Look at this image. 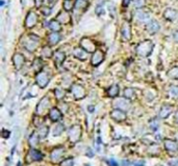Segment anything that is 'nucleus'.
I'll return each instance as SVG.
<instances>
[{"label":"nucleus","instance_id":"1","mask_svg":"<svg viewBox=\"0 0 178 166\" xmlns=\"http://www.w3.org/2000/svg\"><path fill=\"white\" fill-rule=\"evenodd\" d=\"M40 45V38L39 37L34 34H28L25 37L24 42H23V46L29 52H34L37 50V48Z\"/></svg>","mask_w":178,"mask_h":166},{"label":"nucleus","instance_id":"2","mask_svg":"<svg viewBox=\"0 0 178 166\" xmlns=\"http://www.w3.org/2000/svg\"><path fill=\"white\" fill-rule=\"evenodd\" d=\"M154 45L152 41H144L138 45L137 47V53L142 57H148L151 54L152 50H153Z\"/></svg>","mask_w":178,"mask_h":166},{"label":"nucleus","instance_id":"3","mask_svg":"<svg viewBox=\"0 0 178 166\" xmlns=\"http://www.w3.org/2000/svg\"><path fill=\"white\" fill-rule=\"evenodd\" d=\"M48 110L50 111V100L48 99L47 97H44L43 99H42L40 102H39L38 106H37V110H35V112H37V114H40V115H43L45 114Z\"/></svg>","mask_w":178,"mask_h":166},{"label":"nucleus","instance_id":"4","mask_svg":"<svg viewBox=\"0 0 178 166\" xmlns=\"http://www.w3.org/2000/svg\"><path fill=\"white\" fill-rule=\"evenodd\" d=\"M81 126L74 125L69 130V140L71 142H77L81 137Z\"/></svg>","mask_w":178,"mask_h":166},{"label":"nucleus","instance_id":"5","mask_svg":"<svg viewBox=\"0 0 178 166\" xmlns=\"http://www.w3.org/2000/svg\"><path fill=\"white\" fill-rule=\"evenodd\" d=\"M114 106L116 109H120L123 110V111H128L131 107V102L129 99H126V98H120L117 99L114 102Z\"/></svg>","mask_w":178,"mask_h":166},{"label":"nucleus","instance_id":"6","mask_svg":"<svg viewBox=\"0 0 178 166\" xmlns=\"http://www.w3.org/2000/svg\"><path fill=\"white\" fill-rule=\"evenodd\" d=\"M43 154L38 151L35 148H31L29 149V152L27 153L26 155V163H31V162H35V161H41L43 159Z\"/></svg>","mask_w":178,"mask_h":166},{"label":"nucleus","instance_id":"7","mask_svg":"<svg viewBox=\"0 0 178 166\" xmlns=\"http://www.w3.org/2000/svg\"><path fill=\"white\" fill-rule=\"evenodd\" d=\"M35 83H37L41 88L46 87L48 85V83H49V76H48V74L43 71L38 73L37 76H35Z\"/></svg>","mask_w":178,"mask_h":166},{"label":"nucleus","instance_id":"8","mask_svg":"<svg viewBox=\"0 0 178 166\" xmlns=\"http://www.w3.org/2000/svg\"><path fill=\"white\" fill-rule=\"evenodd\" d=\"M71 93H72L73 97L75 98V100H81L86 95V89L79 84H74L72 88H71Z\"/></svg>","mask_w":178,"mask_h":166},{"label":"nucleus","instance_id":"9","mask_svg":"<svg viewBox=\"0 0 178 166\" xmlns=\"http://www.w3.org/2000/svg\"><path fill=\"white\" fill-rule=\"evenodd\" d=\"M80 47L82 49H85L86 52H95L96 51V44L94 43V41H92L89 38H83L80 41Z\"/></svg>","mask_w":178,"mask_h":166},{"label":"nucleus","instance_id":"10","mask_svg":"<svg viewBox=\"0 0 178 166\" xmlns=\"http://www.w3.org/2000/svg\"><path fill=\"white\" fill-rule=\"evenodd\" d=\"M103 60H104V53L101 50H96L91 58V63L93 67H98L100 63H102Z\"/></svg>","mask_w":178,"mask_h":166},{"label":"nucleus","instance_id":"11","mask_svg":"<svg viewBox=\"0 0 178 166\" xmlns=\"http://www.w3.org/2000/svg\"><path fill=\"white\" fill-rule=\"evenodd\" d=\"M65 154V148L63 146H59V148H53L50 153V158L53 162H60L61 158L64 157Z\"/></svg>","mask_w":178,"mask_h":166},{"label":"nucleus","instance_id":"12","mask_svg":"<svg viewBox=\"0 0 178 166\" xmlns=\"http://www.w3.org/2000/svg\"><path fill=\"white\" fill-rule=\"evenodd\" d=\"M38 23V16L34 12H29L26 16V19H25V27L27 28H31Z\"/></svg>","mask_w":178,"mask_h":166},{"label":"nucleus","instance_id":"13","mask_svg":"<svg viewBox=\"0 0 178 166\" xmlns=\"http://www.w3.org/2000/svg\"><path fill=\"white\" fill-rule=\"evenodd\" d=\"M111 118L116 120V122H123L126 119V113L123 110L120 109H114L111 112Z\"/></svg>","mask_w":178,"mask_h":166},{"label":"nucleus","instance_id":"14","mask_svg":"<svg viewBox=\"0 0 178 166\" xmlns=\"http://www.w3.org/2000/svg\"><path fill=\"white\" fill-rule=\"evenodd\" d=\"M13 63H14V66L16 69L20 70L25 63V57L21 53H17L13 56Z\"/></svg>","mask_w":178,"mask_h":166},{"label":"nucleus","instance_id":"15","mask_svg":"<svg viewBox=\"0 0 178 166\" xmlns=\"http://www.w3.org/2000/svg\"><path fill=\"white\" fill-rule=\"evenodd\" d=\"M121 33H122L123 40L129 41L131 38V27L128 22H124V24H123L122 29H121Z\"/></svg>","mask_w":178,"mask_h":166},{"label":"nucleus","instance_id":"16","mask_svg":"<svg viewBox=\"0 0 178 166\" xmlns=\"http://www.w3.org/2000/svg\"><path fill=\"white\" fill-rule=\"evenodd\" d=\"M165 148L169 153H177L178 152V143L177 141L167 139L165 140Z\"/></svg>","mask_w":178,"mask_h":166},{"label":"nucleus","instance_id":"17","mask_svg":"<svg viewBox=\"0 0 178 166\" xmlns=\"http://www.w3.org/2000/svg\"><path fill=\"white\" fill-rule=\"evenodd\" d=\"M172 111H173V106L170 105V104H165V105H163V107L160 108V118H166L171 114V113H172Z\"/></svg>","mask_w":178,"mask_h":166},{"label":"nucleus","instance_id":"18","mask_svg":"<svg viewBox=\"0 0 178 166\" xmlns=\"http://www.w3.org/2000/svg\"><path fill=\"white\" fill-rule=\"evenodd\" d=\"M88 53L85 49H82L81 47H78V48H75L73 51V55L75 56L76 58H78L79 60H86L88 58Z\"/></svg>","mask_w":178,"mask_h":166},{"label":"nucleus","instance_id":"19","mask_svg":"<svg viewBox=\"0 0 178 166\" xmlns=\"http://www.w3.org/2000/svg\"><path fill=\"white\" fill-rule=\"evenodd\" d=\"M56 20L59 21L60 23H61V24H68V23H70L71 17H70L69 13L66 12V11H64V12H60V14L57 15Z\"/></svg>","mask_w":178,"mask_h":166},{"label":"nucleus","instance_id":"20","mask_svg":"<svg viewBox=\"0 0 178 166\" xmlns=\"http://www.w3.org/2000/svg\"><path fill=\"white\" fill-rule=\"evenodd\" d=\"M160 23H158L157 21H155V20L150 21L148 23V25H147V30H148L149 33H151V34L156 33V32L160 30Z\"/></svg>","mask_w":178,"mask_h":166},{"label":"nucleus","instance_id":"21","mask_svg":"<svg viewBox=\"0 0 178 166\" xmlns=\"http://www.w3.org/2000/svg\"><path fill=\"white\" fill-rule=\"evenodd\" d=\"M48 114H49V118L52 122H57V120H60L61 118V116H63L59 108H51Z\"/></svg>","mask_w":178,"mask_h":166},{"label":"nucleus","instance_id":"22","mask_svg":"<svg viewBox=\"0 0 178 166\" xmlns=\"http://www.w3.org/2000/svg\"><path fill=\"white\" fill-rule=\"evenodd\" d=\"M65 58H66V54L63 51H56L54 53V63H55L57 68L61 66V63L65 61Z\"/></svg>","mask_w":178,"mask_h":166},{"label":"nucleus","instance_id":"23","mask_svg":"<svg viewBox=\"0 0 178 166\" xmlns=\"http://www.w3.org/2000/svg\"><path fill=\"white\" fill-rule=\"evenodd\" d=\"M135 16H137V19L140 22H143V23H145V22H150V15L144 11H138Z\"/></svg>","mask_w":178,"mask_h":166},{"label":"nucleus","instance_id":"24","mask_svg":"<svg viewBox=\"0 0 178 166\" xmlns=\"http://www.w3.org/2000/svg\"><path fill=\"white\" fill-rule=\"evenodd\" d=\"M165 18L167 19V20H170V21H175L176 19H177V12L176 11H174V9L172 8H169V9H167L166 12H165Z\"/></svg>","mask_w":178,"mask_h":166},{"label":"nucleus","instance_id":"25","mask_svg":"<svg viewBox=\"0 0 178 166\" xmlns=\"http://www.w3.org/2000/svg\"><path fill=\"white\" fill-rule=\"evenodd\" d=\"M60 34L59 33V32H52V33H50L49 38H48V41H49L50 46H54V45H56L60 42Z\"/></svg>","mask_w":178,"mask_h":166},{"label":"nucleus","instance_id":"26","mask_svg":"<svg viewBox=\"0 0 178 166\" xmlns=\"http://www.w3.org/2000/svg\"><path fill=\"white\" fill-rule=\"evenodd\" d=\"M32 69L35 72V73H40L42 72V69H43V61L40 58H35L34 60V63H32Z\"/></svg>","mask_w":178,"mask_h":166},{"label":"nucleus","instance_id":"27","mask_svg":"<svg viewBox=\"0 0 178 166\" xmlns=\"http://www.w3.org/2000/svg\"><path fill=\"white\" fill-rule=\"evenodd\" d=\"M119 92H120L119 86L117 85V84H114V85H112L107 89V95L111 98H116L119 95Z\"/></svg>","mask_w":178,"mask_h":166},{"label":"nucleus","instance_id":"28","mask_svg":"<svg viewBox=\"0 0 178 166\" xmlns=\"http://www.w3.org/2000/svg\"><path fill=\"white\" fill-rule=\"evenodd\" d=\"M49 28H50L53 32H59V31L60 30L61 26H60V22L55 19V20H51V21L49 22Z\"/></svg>","mask_w":178,"mask_h":166},{"label":"nucleus","instance_id":"29","mask_svg":"<svg viewBox=\"0 0 178 166\" xmlns=\"http://www.w3.org/2000/svg\"><path fill=\"white\" fill-rule=\"evenodd\" d=\"M52 50H51L50 46H45L42 48V52H41V55L42 57L44 58H50L51 56H52Z\"/></svg>","mask_w":178,"mask_h":166},{"label":"nucleus","instance_id":"30","mask_svg":"<svg viewBox=\"0 0 178 166\" xmlns=\"http://www.w3.org/2000/svg\"><path fill=\"white\" fill-rule=\"evenodd\" d=\"M48 133H49V128H48L47 126H41L40 129H39V136H40V138H45L47 137Z\"/></svg>","mask_w":178,"mask_h":166},{"label":"nucleus","instance_id":"31","mask_svg":"<svg viewBox=\"0 0 178 166\" xmlns=\"http://www.w3.org/2000/svg\"><path fill=\"white\" fill-rule=\"evenodd\" d=\"M88 0H76L75 1V8L77 9H85L88 6Z\"/></svg>","mask_w":178,"mask_h":166},{"label":"nucleus","instance_id":"32","mask_svg":"<svg viewBox=\"0 0 178 166\" xmlns=\"http://www.w3.org/2000/svg\"><path fill=\"white\" fill-rule=\"evenodd\" d=\"M64 130H65L64 126L61 125V123H59V125H56V126L53 128V130H52V135H53V136H60L61 133L64 132Z\"/></svg>","mask_w":178,"mask_h":166},{"label":"nucleus","instance_id":"33","mask_svg":"<svg viewBox=\"0 0 178 166\" xmlns=\"http://www.w3.org/2000/svg\"><path fill=\"white\" fill-rule=\"evenodd\" d=\"M135 96L134 93V89L131 88V87H127V88L124 89V97L126 98V99H134Z\"/></svg>","mask_w":178,"mask_h":166},{"label":"nucleus","instance_id":"34","mask_svg":"<svg viewBox=\"0 0 178 166\" xmlns=\"http://www.w3.org/2000/svg\"><path fill=\"white\" fill-rule=\"evenodd\" d=\"M168 76H169L171 79H178V67H174L171 70L168 72Z\"/></svg>","mask_w":178,"mask_h":166},{"label":"nucleus","instance_id":"35","mask_svg":"<svg viewBox=\"0 0 178 166\" xmlns=\"http://www.w3.org/2000/svg\"><path fill=\"white\" fill-rule=\"evenodd\" d=\"M74 6H75V3H74L73 1H71V0H65L64 1V9L66 12L71 11Z\"/></svg>","mask_w":178,"mask_h":166},{"label":"nucleus","instance_id":"36","mask_svg":"<svg viewBox=\"0 0 178 166\" xmlns=\"http://www.w3.org/2000/svg\"><path fill=\"white\" fill-rule=\"evenodd\" d=\"M39 136L38 134H32L30 137H29V144L31 148H34V146H35L39 143Z\"/></svg>","mask_w":178,"mask_h":166},{"label":"nucleus","instance_id":"37","mask_svg":"<svg viewBox=\"0 0 178 166\" xmlns=\"http://www.w3.org/2000/svg\"><path fill=\"white\" fill-rule=\"evenodd\" d=\"M54 93H55L56 99L61 100V99H64L65 95H66V92H65L64 89H61V88H56L55 90H54Z\"/></svg>","mask_w":178,"mask_h":166},{"label":"nucleus","instance_id":"38","mask_svg":"<svg viewBox=\"0 0 178 166\" xmlns=\"http://www.w3.org/2000/svg\"><path fill=\"white\" fill-rule=\"evenodd\" d=\"M73 165H74L73 158H67L60 162V166H73Z\"/></svg>","mask_w":178,"mask_h":166},{"label":"nucleus","instance_id":"39","mask_svg":"<svg viewBox=\"0 0 178 166\" xmlns=\"http://www.w3.org/2000/svg\"><path fill=\"white\" fill-rule=\"evenodd\" d=\"M170 95L172 97H178V85H172L169 89Z\"/></svg>","mask_w":178,"mask_h":166},{"label":"nucleus","instance_id":"40","mask_svg":"<svg viewBox=\"0 0 178 166\" xmlns=\"http://www.w3.org/2000/svg\"><path fill=\"white\" fill-rule=\"evenodd\" d=\"M134 1V5L137 8H142L145 5V0H132Z\"/></svg>","mask_w":178,"mask_h":166},{"label":"nucleus","instance_id":"41","mask_svg":"<svg viewBox=\"0 0 178 166\" xmlns=\"http://www.w3.org/2000/svg\"><path fill=\"white\" fill-rule=\"evenodd\" d=\"M158 126H160V123H158L157 118H153L150 120V127L152 129H156V128H158Z\"/></svg>","mask_w":178,"mask_h":166},{"label":"nucleus","instance_id":"42","mask_svg":"<svg viewBox=\"0 0 178 166\" xmlns=\"http://www.w3.org/2000/svg\"><path fill=\"white\" fill-rule=\"evenodd\" d=\"M42 13H43L45 16H48L51 13V9L49 8H42Z\"/></svg>","mask_w":178,"mask_h":166},{"label":"nucleus","instance_id":"43","mask_svg":"<svg viewBox=\"0 0 178 166\" xmlns=\"http://www.w3.org/2000/svg\"><path fill=\"white\" fill-rule=\"evenodd\" d=\"M107 163H108L109 165H112V166H118L117 161H115L114 159H108V160H107Z\"/></svg>","mask_w":178,"mask_h":166},{"label":"nucleus","instance_id":"44","mask_svg":"<svg viewBox=\"0 0 178 166\" xmlns=\"http://www.w3.org/2000/svg\"><path fill=\"white\" fill-rule=\"evenodd\" d=\"M102 13H103L102 5H98V6H97V9H96V14L97 15H100V14H102Z\"/></svg>","mask_w":178,"mask_h":166},{"label":"nucleus","instance_id":"45","mask_svg":"<svg viewBox=\"0 0 178 166\" xmlns=\"http://www.w3.org/2000/svg\"><path fill=\"white\" fill-rule=\"evenodd\" d=\"M2 137H3V138H8V137H9V131H6V130H3V131H2Z\"/></svg>","mask_w":178,"mask_h":166},{"label":"nucleus","instance_id":"46","mask_svg":"<svg viewBox=\"0 0 178 166\" xmlns=\"http://www.w3.org/2000/svg\"><path fill=\"white\" fill-rule=\"evenodd\" d=\"M34 3H35V6H37V8H40L42 5V3H43V0H34Z\"/></svg>","mask_w":178,"mask_h":166},{"label":"nucleus","instance_id":"47","mask_svg":"<svg viewBox=\"0 0 178 166\" xmlns=\"http://www.w3.org/2000/svg\"><path fill=\"white\" fill-rule=\"evenodd\" d=\"M131 0H123V6H127L130 3Z\"/></svg>","mask_w":178,"mask_h":166},{"label":"nucleus","instance_id":"48","mask_svg":"<svg viewBox=\"0 0 178 166\" xmlns=\"http://www.w3.org/2000/svg\"><path fill=\"white\" fill-rule=\"evenodd\" d=\"M174 40H175V42H177V43H178V30L174 32Z\"/></svg>","mask_w":178,"mask_h":166},{"label":"nucleus","instance_id":"49","mask_svg":"<svg viewBox=\"0 0 178 166\" xmlns=\"http://www.w3.org/2000/svg\"><path fill=\"white\" fill-rule=\"evenodd\" d=\"M169 164L171 166H178V161H171Z\"/></svg>","mask_w":178,"mask_h":166},{"label":"nucleus","instance_id":"50","mask_svg":"<svg viewBox=\"0 0 178 166\" xmlns=\"http://www.w3.org/2000/svg\"><path fill=\"white\" fill-rule=\"evenodd\" d=\"M175 123L178 125V111L176 112V114H175Z\"/></svg>","mask_w":178,"mask_h":166},{"label":"nucleus","instance_id":"51","mask_svg":"<svg viewBox=\"0 0 178 166\" xmlns=\"http://www.w3.org/2000/svg\"><path fill=\"white\" fill-rule=\"evenodd\" d=\"M89 111L91 112V111H94V106H89Z\"/></svg>","mask_w":178,"mask_h":166},{"label":"nucleus","instance_id":"52","mask_svg":"<svg viewBox=\"0 0 178 166\" xmlns=\"http://www.w3.org/2000/svg\"><path fill=\"white\" fill-rule=\"evenodd\" d=\"M47 1H48V3H51V4H52V3L55 2L56 0H47Z\"/></svg>","mask_w":178,"mask_h":166},{"label":"nucleus","instance_id":"53","mask_svg":"<svg viewBox=\"0 0 178 166\" xmlns=\"http://www.w3.org/2000/svg\"><path fill=\"white\" fill-rule=\"evenodd\" d=\"M176 140L178 141V133H177V135H176Z\"/></svg>","mask_w":178,"mask_h":166}]
</instances>
